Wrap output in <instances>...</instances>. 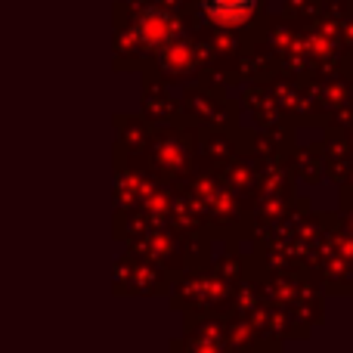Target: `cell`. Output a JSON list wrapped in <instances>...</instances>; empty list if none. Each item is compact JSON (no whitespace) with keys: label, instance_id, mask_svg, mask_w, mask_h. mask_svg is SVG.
Wrapping results in <instances>:
<instances>
[{"label":"cell","instance_id":"6da1fadb","mask_svg":"<svg viewBox=\"0 0 353 353\" xmlns=\"http://www.w3.org/2000/svg\"><path fill=\"white\" fill-rule=\"evenodd\" d=\"M208 19L217 25H242L254 16L257 0H201Z\"/></svg>","mask_w":353,"mask_h":353}]
</instances>
